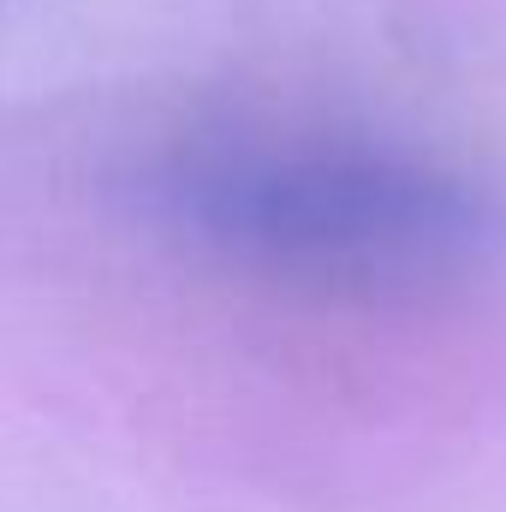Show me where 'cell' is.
<instances>
[{
    "label": "cell",
    "mask_w": 506,
    "mask_h": 512,
    "mask_svg": "<svg viewBox=\"0 0 506 512\" xmlns=\"http://www.w3.org/2000/svg\"><path fill=\"white\" fill-rule=\"evenodd\" d=\"M155 203L221 262L316 292H417L495 245V203L471 179L334 126L197 131L161 161Z\"/></svg>",
    "instance_id": "cell-1"
}]
</instances>
